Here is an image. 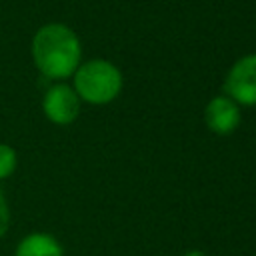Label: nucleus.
<instances>
[{
	"label": "nucleus",
	"instance_id": "nucleus-1",
	"mask_svg": "<svg viewBox=\"0 0 256 256\" xmlns=\"http://www.w3.org/2000/svg\"><path fill=\"white\" fill-rule=\"evenodd\" d=\"M30 56L36 70L44 78L62 82L70 78L80 66L82 44L70 26L62 22H48L34 32Z\"/></svg>",
	"mask_w": 256,
	"mask_h": 256
},
{
	"label": "nucleus",
	"instance_id": "nucleus-2",
	"mask_svg": "<svg viewBox=\"0 0 256 256\" xmlns=\"http://www.w3.org/2000/svg\"><path fill=\"white\" fill-rule=\"evenodd\" d=\"M72 88L80 102L102 106L112 102L122 90V72L108 60L94 58L80 62L72 74Z\"/></svg>",
	"mask_w": 256,
	"mask_h": 256
},
{
	"label": "nucleus",
	"instance_id": "nucleus-3",
	"mask_svg": "<svg viewBox=\"0 0 256 256\" xmlns=\"http://www.w3.org/2000/svg\"><path fill=\"white\" fill-rule=\"evenodd\" d=\"M42 112L48 122L56 126H68L80 114V98L72 86L64 82H54L46 88L42 96Z\"/></svg>",
	"mask_w": 256,
	"mask_h": 256
},
{
	"label": "nucleus",
	"instance_id": "nucleus-4",
	"mask_svg": "<svg viewBox=\"0 0 256 256\" xmlns=\"http://www.w3.org/2000/svg\"><path fill=\"white\" fill-rule=\"evenodd\" d=\"M226 94L242 106L256 104V54L240 58L226 76Z\"/></svg>",
	"mask_w": 256,
	"mask_h": 256
},
{
	"label": "nucleus",
	"instance_id": "nucleus-5",
	"mask_svg": "<svg viewBox=\"0 0 256 256\" xmlns=\"http://www.w3.org/2000/svg\"><path fill=\"white\" fill-rule=\"evenodd\" d=\"M204 120L212 132L226 136V134L234 132L236 126L240 124L238 104L234 100H230L228 96H216L208 102V106L204 110Z\"/></svg>",
	"mask_w": 256,
	"mask_h": 256
},
{
	"label": "nucleus",
	"instance_id": "nucleus-6",
	"mask_svg": "<svg viewBox=\"0 0 256 256\" xmlns=\"http://www.w3.org/2000/svg\"><path fill=\"white\" fill-rule=\"evenodd\" d=\"M14 256H64V248L56 236L34 230L18 240Z\"/></svg>",
	"mask_w": 256,
	"mask_h": 256
},
{
	"label": "nucleus",
	"instance_id": "nucleus-7",
	"mask_svg": "<svg viewBox=\"0 0 256 256\" xmlns=\"http://www.w3.org/2000/svg\"><path fill=\"white\" fill-rule=\"evenodd\" d=\"M18 168V154H16V148L6 144V142H0V182L2 180H8Z\"/></svg>",
	"mask_w": 256,
	"mask_h": 256
},
{
	"label": "nucleus",
	"instance_id": "nucleus-8",
	"mask_svg": "<svg viewBox=\"0 0 256 256\" xmlns=\"http://www.w3.org/2000/svg\"><path fill=\"white\" fill-rule=\"evenodd\" d=\"M10 222H12L10 204H8V198H6L4 190L0 188V240L6 236V232H8V228H10Z\"/></svg>",
	"mask_w": 256,
	"mask_h": 256
},
{
	"label": "nucleus",
	"instance_id": "nucleus-9",
	"mask_svg": "<svg viewBox=\"0 0 256 256\" xmlns=\"http://www.w3.org/2000/svg\"><path fill=\"white\" fill-rule=\"evenodd\" d=\"M182 256H206L204 252H200V250H190V252H184Z\"/></svg>",
	"mask_w": 256,
	"mask_h": 256
}]
</instances>
